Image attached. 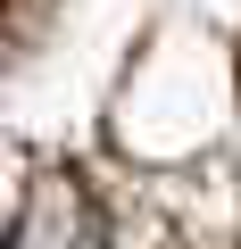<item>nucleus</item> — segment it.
I'll list each match as a JSON object with an SVG mask.
<instances>
[{
	"mask_svg": "<svg viewBox=\"0 0 241 249\" xmlns=\"http://www.w3.org/2000/svg\"><path fill=\"white\" fill-rule=\"evenodd\" d=\"M0 249H108V216L75 166H34V183L17 191V216L0 224Z\"/></svg>",
	"mask_w": 241,
	"mask_h": 249,
	"instance_id": "nucleus-1",
	"label": "nucleus"
}]
</instances>
